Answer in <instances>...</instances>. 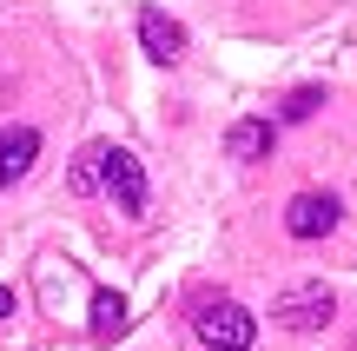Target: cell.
Listing matches in <instances>:
<instances>
[{"instance_id":"1","label":"cell","mask_w":357,"mask_h":351,"mask_svg":"<svg viewBox=\"0 0 357 351\" xmlns=\"http://www.w3.org/2000/svg\"><path fill=\"white\" fill-rule=\"evenodd\" d=\"M192 331H199L205 351H252V338H258L252 312H245L238 299H212V292L192 305Z\"/></svg>"},{"instance_id":"2","label":"cell","mask_w":357,"mask_h":351,"mask_svg":"<svg viewBox=\"0 0 357 351\" xmlns=\"http://www.w3.org/2000/svg\"><path fill=\"white\" fill-rule=\"evenodd\" d=\"M100 186L113 193V206L126 212V219H139V212H146V172H139V159H132L126 146H106V159H100Z\"/></svg>"},{"instance_id":"3","label":"cell","mask_w":357,"mask_h":351,"mask_svg":"<svg viewBox=\"0 0 357 351\" xmlns=\"http://www.w3.org/2000/svg\"><path fill=\"white\" fill-rule=\"evenodd\" d=\"M331 312H337V299L324 285H291L271 305V318H278L284 331H318V325H331Z\"/></svg>"},{"instance_id":"4","label":"cell","mask_w":357,"mask_h":351,"mask_svg":"<svg viewBox=\"0 0 357 351\" xmlns=\"http://www.w3.org/2000/svg\"><path fill=\"white\" fill-rule=\"evenodd\" d=\"M337 199L331 193H298L291 206H284V232L291 239H324V232H337Z\"/></svg>"},{"instance_id":"5","label":"cell","mask_w":357,"mask_h":351,"mask_svg":"<svg viewBox=\"0 0 357 351\" xmlns=\"http://www.w3.org/2000/svg\"><path fill=\"white\" fill-rule=\"evenodd\" d=\"M139 40H146V53H153L159 66L185 60V27H178V20H166L159 7H139Z\"/></svg>"},{"instance_id":"6","label":"cell","mask_w":357,"mask_h":351,"mask_svg":"<svg viewBox=\"0 0 357 351\" xmlns=\"http://www.w3.org/2000/svg\"><path fill=\"white\" fill-rule=\"evenodd\" d=\"M40 159V133L33 126H7L0 133V186H20Z\"/></svg>"},{"instance_id":"7","label":"cell","mask_w":357,"mask_h":351,"mask_svg":"<svg viewBox=\"0 0 357 351\" xmlns=\"http://www.w3.org/2000/svg\"><path fill=\"white\" fill-rule=\"evenodd\" d=\"M225 153L231 159H265L271 153V119H238V126L225 133Z\"/></svg>"},{"instance_id":"8","label":"cell","mask_w":357,"mask_h":351,"mask_svg":"<svg viewBox=\"0 0 357 351\" xmlns=\"http://www.w3.org/2000/svg\"><path fill=\"white\" fill-rule=\"evenodd\" d=\"M126 331V299L119 292H93V345H113Z\"/></svg>"},{"instance_id":"9","label":"cell","mask_w":357,"mask_h":351,"mask_svg":"<svg viewBox=\"0 0 357 351\" xmlns=\"http://www.w3.org/2000/svg\"><path fill=\"white\" fill-rule=\"evenodd\" d=\"M100 159H106V146H86V153H79V166H73V193H93V186H100Z\"/></svg>"},{"instance_id":"10","label":"cell","mask_w":357,"mask_h":351,"mask_svg":"<svg viewBox=\"0 0 357 351\" xmlns=\"http://www.w3.org/2000/svg\"><path fill=\"white\" fill-rule=\"evenodd\" d=\"M318 106H324V93H318V87H298L291 100H284V119H311Z\"/></svg>"},{"instance_id":"11","label":"cell","mask_w":357,"mask_h":351,"mask_svg":"<svg viewBox=\"0 0 357 351\" xmlns=\"http://www.w3.org/2000/svg\"><path fill=\"white\" fill-rule=\"evenodd\" d=\"M0 318H13V292L7 285H0Z\"/></svg>"}]
</instances>
